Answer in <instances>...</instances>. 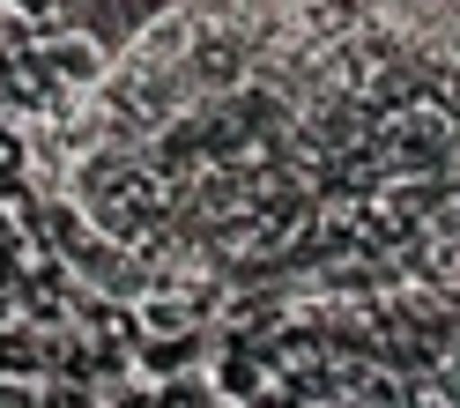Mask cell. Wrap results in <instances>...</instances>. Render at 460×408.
<instances>
[{
  "label": "cell",
  "mask_w": 460,
  "mask_h": 408,
  "mask_svg": "<svg viewBox=\"0 0 460 408\" xmlns=\"http://www.w3.org/2000/svg\"><path fill=\"white\" fill-rule=\"evenodd\" d=\"M38 67H45L52 90L97 97L104 82H111V52H104V38H90V31H45V38H38Z\"/></svg>",
  "instance_id": "obj_1"
},
{
  "label": "cell",
  "mask_w": 460,
  "mask_h": 408,
  "mask_svg": "<svg viewBox=\"0 0 460 408\" xmlns=\"http://www.w3.org/2000/svg\"><path fill=\"white\" fill-rule=\"evenodd\" d=\"M193 31H200V15H193V8H164V15H149V22L134 31V45H127V67H149V75H179V60H186Z\"/></svg>",
  "instance_id": "obj_2"
}]
</instances>
